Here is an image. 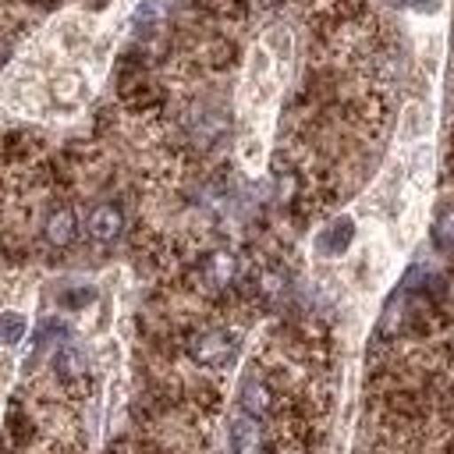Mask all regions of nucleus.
I'll return each mask as SVG.
<instances>
[{
  "instance_id": "nucleus-1",
  "label": "nucleus",
  "mask_w": 454,
  "mask_h": 454,
  "mask_svg": "<svg viewBox=\"0 0 454 454\" xmlns=\"http://www.w3.org/2000/svg\"><path fill=\"white\" fill-rule=\"evenodd\" d=\"M238 355V340L227 330H206L192 340V358L199 365H227Z\"/></svg>"
},
{
  "instance_id": "nucleus-2",
  "label": "nucleus",
  "mask_w": 454,
  "mask_h": 454,
  "mask_svg": "<svg viewBox=\"0 0 454 454\" xmlns=\"http://www.w3.org/2000/svg\"><path fill=\"white\" fill-rule=\"evenodd\" d=\"M121 227H124V216H121V209H117L114 202H103V206H96V209L89 213V220H85V231H89V238H92V241H99V245L114 241V238L121 234Z\"/></svg>"
},
{
  "instance_id": "nucleus-3",
  "label": "nucleus",
  "mask_w": 454,
  "mask_h": 454,
  "mask_svg": "<svg viewBox=\"0 0 454 454\" xmlns=\"http://www.w3.org/2000/svg\"><path fill=\"white\" fill-rule=\"evenodd\" d=\"M231 450L234 454H262V436H259V426L252 415H238L231 422Z\"/></svg>"
},
{
  "instance_id": "nucleus-4",
  "label": "nucleus",
  "mask_w": 454,
  "mask_h": 454,
  "mask_svg": "<svg viewBox=\"0 0 454 454\" xmlns=\"http://www.w3.org/2000/svg\"><path fill=\"white\" fill-rule=\"evenodd\" d=\"M74 234H78V220H74L71 209H53V213L46 216V241H50V245L64 248V245L74 241Z\"/></svg>"
},
{
  "instance_id": "nucleus-5",
  "label": "nucleus",
  "mask_w": 454,
  "mask_h": 454,
  "mask_svg": "<svg viewBox=\"0 0 454 454\" xmlns=\"http://www.w3.org/2000/svg\"><path fill=\"white\" fill-rule=\"evenodd\" d=\"M351 238H355V223H351L348 216H340V220H333V223L319 234V252H323V255H340V252L351 245Z\"/></svg>"
},
{
  "instance_id": "nucleus-6",
  "label": "nucleus",
  "mask_w": 454,
  "mask_h": 454,
  "mask_svg": "<svg viewBox=\"0 0 454 454\" xmlns=\"http://www.w3.org/2000/svg\"><path fill=\"white\" fill-rule=\"evenodd\" d=\"M53 369H57V376H60V380H67V383H71V380L85 376V355H82L78 348H71V344H67V348H60V351H57Z\"/></svg>"
},
{
  "instance_id": "nucleus-7",
  "label": "nucleus",
  "mask_w": 454,
  "mask_h": 454,
  "mask_svg": "<svg viewBox=\"0 0 454 454\" xmlns=\"http://www.w3.org/2000/svg\"><path fill=\"white\" fill-rule=\"evenodd\" d=\"M241 408H245V415H266L270 411V390L262 387V383H255V380H248L245 387H241Z\"/></svg>"
},
{
  "instance_id": "nucleus-8",
  "label": "nucleus",
  "mask_w": 454,
  "mask_h": 454,
  "mask_svg": "<svg viewBox=\"0 0 454 454\" xmlns=\"http://www.w3.org/2000/svg\"><path fill=\"white\" fill-rule=\"evenodd\" d=\"M433 245L443 252H454V206L440 209L433 220Z\"/></svg>"
},
{
  "instance_id": "nucleus-9",
  "label": "nucleus",
  "mask_w": 454,
  "mask_h": 454,
  "mask_svg": "<svg viewBox=\"0 0 454 454\" xmlns=\"http://www.w3.org/2000/svg\"><path fill=\"white\" fill-rule=\"evenodd\" d=\"M206 277H209V284L223 287V284L234 277V259H231L227 252H213V255L206 259Z\"/></svg>"
},
{
  "instance_id": "nucleus-10",
  "label": "nucleus",
  "mask_w": 454,
  "mask_h": 454,
  "mask_svg": "<svg viewBox=\"0 0 454 454\" xmlns=\"http://www.w3.org/2000/svg\"><path fill=\"white\" fill-rule=\"evenodd\" d=\"M28 323L21 312H0V344H18L25 337Z\"/></svg>"
},
{
  "instance_id": "nucleus-11",
  "label": "nucleus",
  "mask_w": 454,
  "mask_h": 454,
  "mask_svg": "<svg viewBox=\"0 0 454 454\" xmlns=\"http://www.w3.org/2000/svg\"><path fill=\"white\" fill-rule=\"evenodd\" d=\"M92 298V287H85V291H71V294H64V305H85Z\"/></svg>"
},
{
  "instance_id": "nucleus-12",
  "label": "nucleus",
  "mask_w": 454,
  "mask_h": 454,
  "mask_svg": "<svg viewBox=\"0 0 454 454\" xmlns=\"http://www.w3.org/2000/svg\"><path fill=\"white\" fill-rule=\"evenodd\" d=\"M411 7H419V11H436V0H411Z\"/></svg>"
}]
</instances>
